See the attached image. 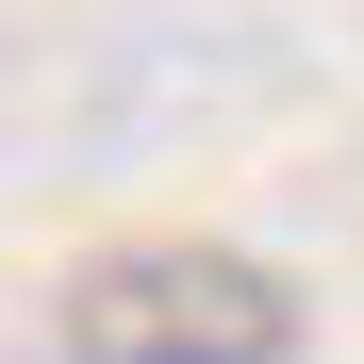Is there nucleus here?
Masks as SVG:
<instances>
[{
  "label": "nucleus",
  "mask_w": 364,
  "mask_h": 364,
  "mask_svg": "<svg viewBox=\"0 0 364 364\" xmlns=\"http://www.w3.org/2000/svg\"><path fill=\"white\" fill-rule=\"evenodd\" d=\"M315 298L265 249H215V232H133V249H83L50 298V364H298Z\"/></svg>",
  "instance_id": "1"
}]
</instances>
